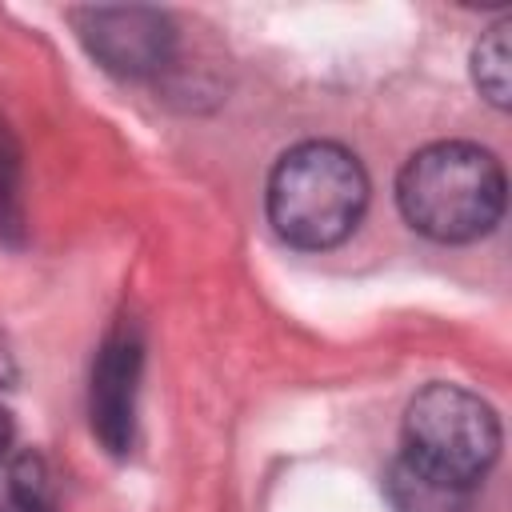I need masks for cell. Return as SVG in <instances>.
<instances>
[{
  "instance_id": "obj_11",
  "label": "cell",
  "mask_w": 512,
  "mask_h": 512,
  "mask_svg": "<svg viewBox=\"0 0 512 512\" xmlns=\"http://www.w3.org/2000/svg\"><path fill=\"white\" fill-rule=\"evenodd\" d=\"M8 444H12V420H8V412L0 408V460H4V452H8Z\"/></svg>"
},
{
  "instance_id": "obj_9",
  "label": "cell",
  "mask_w": 512,
  "mask_h": 512,
  "mask_svg": "<svg viewBox=\"0 0 512 512\" xmlns=\"http://www.w3.org/2000/svg\"><path fill=\"white\" fill-rule=\"evenodd\" d=\"M24 216H20V152L12 132L0 120V236L20 240Z\"/></svg>"
},
{
  "instance_id": "obj_5",
  "label": "cell",
  "mask_w": 512,
  "mask_h": 512,
  "mask_svg": "<svg viewBox=\"0 0 512 512\" xmlns=\"http://www.w3.org/2000/svg\"><path fill=\"white\" fill-rule=\"evenodd\" d=\"M140 364H144V344L132 324H116L96 360H92V384H88V420L96 440L112 452L124 456L132 452L136 440V392H140Z\"/></svg>"
},
{
  "instance_id": "obj_10",
  "label": "cell",
  "mask_w": 512,
  "mask_h": 512,
  "mask_svg": "<svg viewBox=\"0 0 512 512\" xmlns=\"http://www.w3.org/2000/svg\"><path fill=\"white\" fill-rule=\"evenodd\" d=\"M8 384H16V356H12L8 340L0 336V388H8Z\"/></svg>"
},
{
  "instance_id": "obj_4",
  "label": "cell",
  "mask_w": 512,
  "mask_h": 512,
  "mask_svg": "<svg viewBox=\"0 0 512 512\" xmlns=\"http://www.w3.org/2000/svg\"><path fill=\"white\" fill-rule=\"evenodd\" d=\"M72 20L92 60L108 68L112 76L140 80V76L160 72L172 60L176 28L160 8L104 4V8H80L72 12Z\"/></svg>"
},
{
  "instance_id": "obj_1",
  "label": "cell",
  "mask_w": 512,
  "mask_h": 512,
  "mask_svg": "<svg viewBox=\"0 0 512 512\" xmlns=\"http://www.w3.org/2000/svg\"><path fill=\"white\" fill-rule=\"evenodd\" d=\"M396 204L420 236L464 244L496 228L504 212V168L480 144L440 140L400 168Z\"/></svg>"
},
{
  "instance_id": "obj_7",
  "label": "cell",
  "mask_w": 512,
  "mask_h": 512,
  "mask_svg": "<svg viewBox=\"0 0 512 512\" xmlns=\"http://www.w3.org/2000/svg\"><path fill=\"white\" fill-rule=\"evenodd\" d=\"M0 512H52V484L40 456L24 452L4 468Z\"/></svg>"
},
{
  "instance_id": "obj_6",
  "label": "cell",
  "mask_w": 512,
  "mask_h": 512,
  "mask_svg": "<svg viewBox=\"0 0 512 512\" xmlns=\"http://www.w3.org/2000/svg\"><path fill=\"white\" fill-rule=\"evenodd\" d=\"M384 488H388V500L396 512H464L468 508V488H460L444 476H432L404 456L388 468Z\"/></svg>"
},
{
  "instance_id": "obj_8",
  "label": "cell",
  "mask_w": 512,
  "mask_h": 512,
  "mask_svg": "<svg viewBox=\"0 0 512 512\" xmlns=\"http://www.w3.org/2000/svg\"><path fill=\"white\" fill-rule=\"evenodd\" d=\"M508 60H512V48H508V20L492 24L476 52H472V76H476V88L496 104V108H508V92H512V72H508Z\"/></svg>"
},
{
  "instance_id": "obj_3",
  "label": "cell",
  "mask_w": 512,
  "mask_h": 512,
  "mask_svg": "<svg viewBox=\"0 0 512 512\" xmlns=\"http://www.w3.org/2000/svg\"><path fill=\"white\" fill-rule=\"evenodd\" d=\"M500 452L496 412L460 384H428L404 412V460L472 488Z\"/></svg>"
},
{
  "instance_id": "obj_2",
  "label": "cell",
  "mask_w": 512,
  "mask_h": 512,
  "mask_svg": "<svg viewBox=\"0 0 512 512\" xmlns=\"http://www.w3.org/2000/svg\"><path fill=\"white\" fill-rule=\"evenodd\" d=\"M364 208L368 176L360 160L332 140L296 144L268 176V220L296 248L320 252L340 244L360 224Z\"/></svg>"
}]
</instances>
